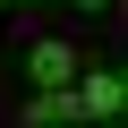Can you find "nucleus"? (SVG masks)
Segmentation results:
<instances>
[{"instance_id": "obj_1", "label": "nucleus", "mask_w": 128, "mask_h": 128, "mask_svg": "<svg viewBox=\"0 0 128 128\" xmlns=\"http://www.w3.org/2000/svg\"><path fill=\"white\" fill-rule=\"evenodd\" d=\"M68 102H77V128H94V120H120L128 111V86H120V68H77V86H68Z\"/></svg>"}, {"instance_id": "obj_2", "label": "nucleus", "mask_w": 128, "mask_h": 128, "mask_svg": "<svg viewBox=\"0 0 128 128\" xmlns=\"http://www.w3.org/2000/svg\"><path fill=\"white\" fill-rule=\"evenodd\" d=\"M26 77H34V86H77V51H68V34H43V43L26 51Z\"/></svg>"}, {"instance_id": "obj_3", "label": "nucleus", "mask_w": 128, "mask_h": 128, "mask_svg": "<svg viewBox=\"0 0 128 128\" xmlns=\"http://www.w3.org/2000/svg\"><path fill=\"white\" fill-rule=\"evenodd\" d=\"M17 128H77L68 86H34V94H26V111H17Z\"/></svg>"}, {"instance_id": "obj_4", "label": "nucleus", "mask_w": 128, "mask_h": 128, "mask_svg": "<svg viewBox=\"0 0 128 128\" xmlns=\"http://www.w3.org/2000/svg\"><path fill=\"white\" fill-rule=\"evenodd\" d=\"M77 9H111V0H77Z\"/></svg>"}, {"instance_id": "obj_5", "label": "nucleus", "mask_w": 128, "mask_h": 128, "mask_svg": "<svg viewBox=\"0 0 128 128\" xmlns=\"http://www.w3.org/2000/svg\"><path fill=\"white\" fill-rule=\"evenodd\" d=\"M94 128H128V120H94Z\"/></svg>"}, {"instance_id": "obj_6", "label": "nucleus", "mask_w": 128, "mask_h": 128, "mask_svg": "<svg viewBox=\"0 0 128 128\" xmlns=\"http://www.w3.org/2000/svg\"><path fill=\"white\" fill-rule=\"evenodd\" d=\"M120 86H128V68H120Z\"/></svg>"}, {"instance_id": "obj_7", "label": "nucleus", "mask_w": 128, "mask_h": 128, "mask_svg": "<svg viewBox=\"0 0 128 128\" xmlns=\"http://www.w3.org/2000/svg\"><path fill=\"white\" fill-rule=\"evenodd\" d=\"M0 9H9V0H0Z\"/></svg>"}]
</instances>
